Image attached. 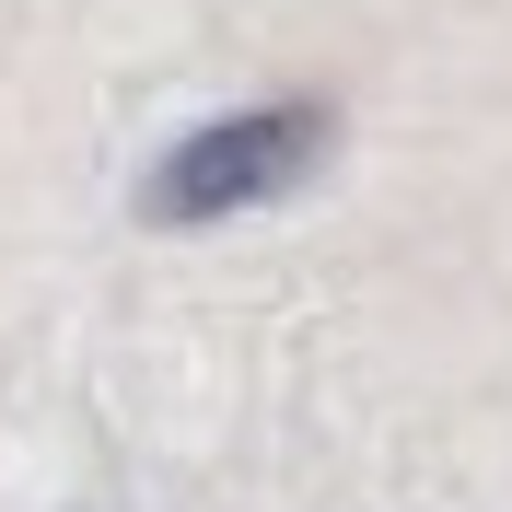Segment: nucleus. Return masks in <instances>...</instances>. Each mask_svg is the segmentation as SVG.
<instances>
[{
  "mask_svg": "<svg viewBox=\"0 0 512 512\" xmlns=\"http://www.w3.org/2000/svg\"><path fill=\"white\" fill-rule=\"evenodd\" d=\"M326 152V117L315 105H256V117H222V128H187L163 175L140 187L152 222H222V210H256V198H291Z\"/></svg>",
  "mask_w": 512,
  "mask_h": 512,
  "instance_id": "f257e3e1",
  "label": "nucleus"
}]
</instances>
